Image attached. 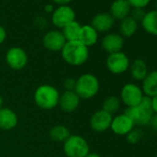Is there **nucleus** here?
<instances>
[{"mask_svg":"<svg viewBox=\"0 0 157 157\" xmlns=\"http://www.w3.org/2000/svg\"><path fill=\"white\" fill-rule=\"evenodd\" d=\"M63 60L70 66H82L90 57V50L80 41L67 42L61 50Z\"/></svg>","mask_w":157,"mask_h":157,"instance_id":"1","label":"nucleus"},{"mask_svg":"<svg viewBox=\"0 0 157 157\" xmlns=\"http://www.w3.org/2000/svg\"><path fill=\"white\" fill-rule=\"evenodd\" d=\"M100 90V82L98 78L92 73H84L76 80L74 92L81 100H89L97 95Z\"/></svg>","mask_w":157,"mask_h":157,"instance_id":"2","label":"nucleus"},{"mask_svg":"<svg viewBox=\"0 0 157 157\" xmlns=\"http://www.w3.org/2000/svg\"><path fill=\"white\" fill-rule=\"evenodd\" d=\"M60 94L58 90L50 84L40 85L34 92L35 105L44 110H51L58 105Z\"/></svg>","mask_w":157,"mask_h":157,"instance_id":"3","label":"nucleus"},{"mask_svg":"<svg viewBox=\"0 0 157 157\" xmlns=\"http://www.w3.org/2000/svg\"><path fill=\"white\" fill-rule=\"evenodd\" d=\"M63 151L67 157H85L90 153V145L83 137L70 135L63 142Z\"/></svg>","mask_w":157,"mask_h":157,"instance_id":"4","label":"nucleus"},{"mask_svg":"<svg viewBox=\"0 0 157 157\" xmlns=\"http://www.w3.org/2000/svg\"><path fill=\"white\" fill-rule=\"evenodd\" d=\"M144 96L140 86L136 83H126L120 91V101L127 107H133L140 105L142 97Z\"/></svg>","mask_w":157,"mask_h":157,"instance_id":"5","label":"nucleus"},{"mask_svg":"<svg viewBox=\"0 0 157 157\" xmlns=\"http://www.w3.org/2000/svg\"><path fill=\"white\" fill-rule=\"evenodd\" d=\"M105 65L107 69L115 75H120L129 69L130 60L122 51L109 54L106 57Z\"/></svg>","mask_w":157,"mask_h":157,"instance_id":"6","label":"nucleus"},{"mask_svg":"<svg viewBox=\"0 0 157 157\" xmlns=\"http://www.w3.org/2000/svg\"><path fill=\"white\" fill-rule=\"evenodd\" d=\"M52 23L58 29H63L68 23L76 21V13L74 10L67 6H58L52 13Z\"/></svg>","mask_w":157,"mask_h":157,"instance_id":"7","label":"nucleus"},{"mask_svg":"<svg viewBox=\"0 0 157 157\" xmlns=\"http://www.w3.org/2000/svg\"><path fill=\"white\" fill-rule=\"evenodd\" d=\"M6 62L11 69L14 70L23 69L28 63L27 53L21 47L13 46L7 51Z\"/></svg>","mask_w":157,"mask_h":157,"instance_id":"8","label":"nucleus"},{"mask_svg":"<svg viewBox=\"0 0 157 157\" xmlns=\"http://www.w3.org/2000/svg\"><path fill=\"white\" fill-rule=\"evenodd\" d=\"M125 114L132 119L135 126H140V127L149 125L153 116V112L151 109L144 108L140 105L127 107Z\"/></svg>","mask_w":157,"mask_h":157,"instance_id":"9","label":"nucleus"},{"mask_svg":"<svg viewBox=\"0 0 157 157\" xmlns=\"http://www.w3.org/2000/svg\"><path fill=\"white\" fill-rule=\"evenodd\" d=\"M67 41L61 31L51 30L43 37V44L45 49L51 52H61Z\"/></svg>","mask_w":157,"mask_h":157,"instance_id":"10","label":"nucleus"},{"mask_svg":"<svg viewBox=\"0 0 157 157\" xmlns=\"http://www.w3.org/2000/svg\"><path fill=\"white\" fill-rule=\"evenodd\" d=\"M134 128V122L125 113L113 117L110 126V129L118 136H127Z\"/></svg>","mask_w":157,"mask_h":157,"instance_id":"11","label":"nucleus"},{"mask_svg":"<svg viewBox=\"0 0 157 157\" xmlns=\"http://www.w3.org/2000/svg\"><path fill=\"white\" fill-rule=\"evenodd\" d=\"M113 116L103 109L95 111L90 118V126L96 132H104L110 128Z\"/></svg>","mask_w":157,"mask_h":157,"instance_id":"12","label":"nucleus"},{"mask_svg":"<svg viewBox=\"0 0 157 157\" xmlns=\"http://www.w3.org/2000/svg\"><path fill=\"white\" fill-rule=\"evenodd\" d=\"M81 98L74 91H65L60 94L58 106L65 113H72L80 105Z\"/></svg>","mask_w":157,"mask_h":157,"instance_id":"13","label":"nucleus"},{"mask_svg":"<svg viewBox=\"0 0 157 157\" xmlns=\"http://www.w3.org/2000/svg\"><path fill=\"white\" fill-rule=\"evenodd\" d=\"M102 48L109 54L120 52L124 46V38L116 33H110L104 36L101 42Z\"/></svg>","mask_w":157,"mask_h":157,"instance_id":"14","label":"nucleus"},{"mask_svg":"<svg viewBox=\"0 0 157 157\" xmlns=\"http://www.w3.org/2000/svg\"><path fill=\"white\" fill-rule=\"evenodd\" d=\"M115 24L114 18L106 12H102L96 14L92 20V26L99 33H107L109 32Z\"/></svg>","mask_w":157,"mask_h":157,"instance_id":"15","label":"nucleus"},{"mask_svg":"<svg viewBox=\"0 0 157 157\" xmlns=\"http://www.w3.org/2000/svg\"><path fill=\"white\" fill-rule=\"evenodd\" d=\"M131 7L127 0H114L110 5L109 14L114 20L122 21L123 19L129 16Z\"/></svg>","mask_w":157,"mask_h":157,"instance_id":"16","label":"nucleus"},{"mask_svg":"<svg viewBox=\"0 0 157 157\" xmlns=\"http://www.w3.org/2000/svg\"><path fill=\"white\" fill-rule=\"evenodd\" d=\"M18 116L16 112L8 107L0 108V129L11 130L18 125Z\"/></svg>","mask_w":157,"mask_h":157,"instance_id":"17","label":"nucleus"},{"mask_svg":"<svg viewBox=\"0 0 157 157\" xmlns=\"http://www.w3.org/2000/svg\"><path fill=\"white\" fill-rule=\"evenodd\" d=\"M145 96L153 97L157 95V70L151 71L141 82L140 86Z\"/></svg>","mask_w":157,"mask_h":157,"instance_id":"18","label":"nucleus"},{"mask_svg":"<svg viewBox=\"0 0 157 157\" xmlns=\"http://www.w3.org/2000/svg\"><path fill=\"white\" fill-rule=\"evenodd\" d=\"M78 41H80L82 44H84L88 48L94 46L98 41V33L92 25L89 24L82 25L81 28Z\"/></svg>","mask_w":157,"mask_h":157,"instance_id":"19","label":"nucleus"},{"mask_svg":"<svg viewBox=\"0 0 157 157\" xmlns=\"http://www.w3.org/2000/svg\"><path fill=\"white\" fill-rule=\"evenodd\" d=\"M129 70H130V75H131L132 78L137 82H142L144 80V78L149 73L148 66H147L146 62L141 58L135 59L130 64Z\"/></svg>","mask_w":157,"mask_h":157,"instance_id":"20","label":"nucleus"},{"mask_svg":"<svg viewBox=\"0 0 157 157\" xmlns=\"http://www.w3.org/2000/svg\"><path fill=\"white\" fill-rule=\"evenodd\" d=\"M140 24L147 33L157 36V10L146 12Z\"/></svg>","mask_w":157,"mask_h":157,"instance_id":"21","label":"nucleus"},{"mask_svg":"<svg viewBox=\"0 0 157 157\" xmlns=\"http://www.w3.org/2000/svg\"><path fill=\"white\" fill-rule=\"evenodd\" d=\"M139 23L134 19H132L130 16L123 19L120 21L119 23V34L124 38H129L132 37L138 31Z\"/></svg>","mask_w":157,"mask_h":157,"instance_id":"22","label":"nucleus"},{"mask_svg":"<svg viewBox=\"0 0 157 157\" xmlns=\"http://www.w3.org/2000/svg\"><path fill=\"white\" fill-rule=\"evenodd\" d=\"M82 25L78 21H74L67 25H66L62 29V33L66 39L67 42H71V41H78V35H80Z\"/></svg>","mask_w":157,"mask_h":157,"instance_id":"23","label":"nucleus"},{"mask_svg":"<svg viewBox=\"0 0 157 157\" xmlns=\"http://www.w3.org/2000/svg\"><path fill=\"white\" fill-rule=\"evenodd\" d=\"M49 136L51 140L56 142H64L70 136V132L66 126L56 125L50 129Z\"/></svg>","mask_w":157,"mask_h":157,"instance_id":"24","label":"nucleus"},{"mask_svg":"<svg viewBox=\"0 0 157 157\" xmlns=\"http://www.w3.org/2000/svg\"><path fill=\"white\" fill-rule=\"evenodd\" d=\"M120 106H121V101L119 97L116 95H109L104 100L102 109L113 116L114 114L118 112Z\"/></svg>","mask_w":157,"mask_h":157,"instance_id":"25","label":"nucleus"},{"mask_svg":"<svg viewBox=\"0 0 157 157\" xmlns=\"http://www.w3.org/2000/svg\"><path fill=\"white\" fill-rule=\"evenodd\" d=\"M143 135V132L141 131L140 128H133L127 136V140L128 143L130 144H137L138 142H140V140H141Z\"/></svg>","mask_w":157,"mask_h":157,"instance_id":"26","label":"nucleus"},{"mask_svg":"<svg viewBox=\"0 0 157 157\" xmlns=\"http://www.w3.org/2000/svg\"><path fill=\"white\" fill-rule=\"evenodd\" d=\"M131 9H145L151 2V0H127Z\"/></svg>","mask_w":157,"mask_h":157,"instance_id":"27","label":"nucleus"},{"mask_svg":"<svg viewBox=\"0 0 157 157\" xmlns=\"http://www.w3.org/2000/svg\"><path fill=\"white\" fill-rule=\"evenodd\" d=\"M145 11H144V9H131V11H130V14L129 16L134 19L136 21H141V20L143 19L144 15H145Z\"/></svg>","mask_w":157,"mask_h":157,"instance_id":"28","label":"nucleus"},{"mask_svg":"<svg viewBox=\"0 0 157 157\" xmlns=\"http://www.w3.org/2000/svg\"><path fill=\"white\" fill-rule=\"evenodd\" d=\"M65 91H74L76 86V80L73 78H67L63 82Z\"/></svg>","mask_w":157,"mask_h":157,"instance_id":"29","label":"nucleus"},{"mask_svg":"<svg viewBox=\"0 0 157 157\" xmlns=\"http://www.w3.org/2000/svg\"><path fill=\"white\" fill-rule=\"evenodd\" d=\"M149 125L151 126V128L153 131L157 132V114H153Z\"/></svg>","mask_w":157,"mask_h":157,"instance_id":"30","label":"nucleus"},{"mask_svg":"<svg viewBox=\"0 0 157 157\" xmlns=\"http://www.w3.org/2000/svg\"><path fill=\"white\" fill-rule=\"evenodd\" d=\"M6 39H7V31L2 25H0V44H2Z\"/></svg>","mask_w":157,"mask_h":157,"instance_id":"31","label":"nucleus"},{"mask_svg":"<svg viewBox=\"0 0 157 157\" xmlns=\"http://www.w3.org/2000/svg\"><path fill=\"white\" fill-rule=\"evenodd\" d=\"M151 109L153 114H157V95L151 97Z\"/></svg>","mask_w":157,"mask_h":157,"instance_id":"32","label":"nucleus"},{"mask_svg":"<svg viewBox=\"0 0 157 157\" xmlns=\"http://www.w3.org/2000/svg\"><path fill=\"white\" fill-rule=\"evenodd\" d=\"M51 1L54 4H56L59 6H65V5H67L68 3H70L72 0H51Z\"/></svg>","mask_w":157,"mask_h":157,"instance_id":"33","label":"nucleus"},{"mask_svg":"<svg viewBox=\"0 0 157 157\" xmlns=\"http://www.w3.org/2000/svg\"><path fill=\"white\" fill-rule=\"evenodd\" d=\"M44 10L46 13H53V11L55 10V8H54V5H52V4H46L44 6Z\"/></svg>","mask_w":157,"mask_h":157,"instance_id":"34","label":"nucleus"},{"mask_svg":"<svg viewBox=\"0 0 157 157\" xmlns=\"http://www.w3.org/2000/svg\"><path fill=\"white\" fill-rule=\"evenodd\" d=\"M85 157H101V155H99L98 153H95V152H90Z\"/></svg>","mask_w":157,"mask_h":157,"instance_id":"35","label":"nucleus"},{"mask_svg":"<svg viewBox=\"0 0 157 157\" xmlns=\"http://www.w3.org/2000/svg\"><path fill=\"white\" fill-rule=\"evenodd\" d=\"M2 107H3V98L0 95V108H2Z\"/></svg>","mask_w":157,"mask_h":157,"instance_id":"36","label":"nucleus"},{"mask_svg":"<svg viewBox=\"0 0 157 157\" xmlns=\"http://www.w3.org/2000/svg\"><path fill=\"white\" fill-rule=\"evenodd\" d=\"M155 157H157V153H156V155H155Z\"/></svg>","mask_w":157,"mask_h":157,"instance_id":"37","label":"nucleus"},{"mask_svg":"<svg viewBox=\"0 0 157 157\" xmlns=\"http://www.w3.org/2000/svg\"><path fill=\"white\" fill-rule=\"evenodd\" d=\"M156 4H157V1H156Z\"/></svg>","mask_w":157,"mask_h":157,"instance_id":"38","label":"nucleus"}]
</instances>
